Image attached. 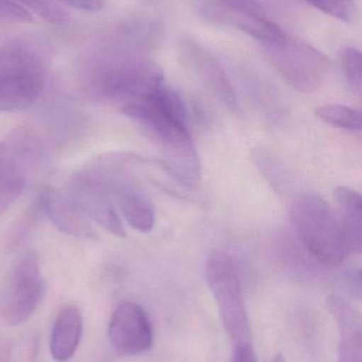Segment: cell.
I'll use <instances>...</instances> for the list:
<instances>
[{"instance_id": "cell-1", "label": "cell", "mask_w": 362, "mask_h": 362, "mask_svg": "<svg viewBox=\"0 0 362 362\" xmlns=\"http://www.w3.org/2000/svg\"><path fill=\"white\" fill-rule=\"evenodd\" d=\"M290 221L302 245L323 265H340L352 252L337 210L320 196L304 194L297 198Z\"/></svg>"}, {"instance_id": "cell-2", "label": "cell", "mask_w": 362, "mask_h": 362, "mask_svg": "<svg viewBox=\"0 0 362 362\" xmlns=\"http://www.w3.org/2000/svg\"><path fill=\"white\" fill-rule=\"evenodd\" d=\"M44 85V64L29 45L12 44L0 50V112L27 110Z\"/></svg>"}, {"instance_id": "cell-3", "label": "cell", "mask_w": 362, "mask_h": 362, "mask_svg": "<svg viewBox=\"0 0 362 362\" xmlns=\"http://www.w3.org/2000/svg\"><path fill=\"white\" fill-rule=\"evenodd\" d=\"M121 112L150 129L163 150L193 141L188 127V110L174 89L162 86L149 97L128 101Z\"/></svg>"}, {"instance_id": "cell-4", "label": "cell", "mask_w": 362, "mask_h": 362, "mask_svg": "<svg viewBox=\"0 0 362 362\" xmlns=\"http://www.w3.org/2000/svg\"><path fill=\"white\" fill-rule=\"evenodd\" d=\"M205 279L234 346L251 344L244 291L231 257L222 251L213 252L206 259Z\"/></svg>"}, {"instance_id": "cell-5", "label": "cell", "mask_w": 362, "mask_h": 362, "mask_svg": "<svg viewBox=\"0 0 362 362\" xmlns=\"http://www.w3.org/2000/svg\"><path fill=\"white\" fill-rule=\"evenodd\" d=\"M266 50L283 78L301 93H314L327 78L329 59L303 40L286 33L278 42L266 44Z\"/></svg>"}, {"instance_id": "cell-6", "label": "cell", "mask_w": 362, "mask_h": 362, "mask_svg": "<svg viewBox=\"0 0 362 362\" xmlns=\"http://www.w3.org/2000/svg\"><path fill=\"white\" fill-rule=\"evenodd\" d=\"M164 72L154 62L142 57L119 59L108 64L98 76L103 95L129 101L149 97L163 86Z\"/></svg>"}, {"instance_id": "cell-7", "label": "cell", "mask_w": 362, "mask_h": 362, "mask_svg": "<svg viewBox=\"0 0 362 362\" xmlns=\"http://www.w3.org/2000/svg\"><path fill=\"white\" fill-rule=\"evenodd\" d=\"M44 296V280L38 255L29 251L13 272L4 308V320L11 327L31 318Z\"/></svg>"}, {"instance_id": "cell-8", "label": "cell", "mask_w": 362, "mask_h": 362, "mask_svg": "<svg viewBox=\"0 0 362 362\" xmlns=\"http://www.w3.org/2000/svg\"><path fill=\"white\" fill-rule=\"evenodd\" d=\"M108 336L114 348L123 355L146 352L153 344L152 325L148 315L133 302H123L115 308Z\"/></svg>"}, {"instance_id": "cell-9", "label": "cell", "mask_w": 362, "mask_h": 362, "mask_svg": "<svg viewBox=\"0 0 362 362\" xmlns=\"http://www.w3.org/2000/svg\"><path fill=\"white\" fill-rule=\"evenodd\" d=\"M179 57L223 104L236 110L237 100L233 86L222 66L208 49L193 38L184 36L179 42Z\"/></svg>"}, {"instance_id": "cell-10", "label": "cell", "mask_w": 362, "mask_h": 362, "mask_svg": "<svg viewBox=\"0 0 362 362\" xmlns=\"http://www.w3.org/2000/svg\"><path fill=\"white\" fill-rule=\"evenodd\" d=\"M200 14L210 23L236 28L265 44L278 42L286 35V32L267 17L236 10L220 1L202 4Z\"/></svg>"}, {"instance_id": "cell-11", "label": "cell", "mask_w": 362, "mask_h": 362, "mask_svg": "<svg viewBox=\"0 0 362 362\" xmlns=\"http://www.w3.org/2000/svg\"><path fill=\"white\" fill-rule=\"evenodd\" d=\"M40 209L47 218L64 233L81 238H96L91 219L72 196L59 189H47L40 198Z\"/></svg>"}, {"instance_id": "cell-12", "label": "cell", "mask_w": 362, "mask_h": 362, "mask_svg": "<svg viewBox=\"0 0 362 362\" xmlns=\"http://www.w3.org/2000/svg\"><path fill=\"white\" fill-rule=\"evenodd\" d=\"M70 196L89 219L117 238H125V227L116 209L108 199L106 189L95 180L85 178L77 181Z\"/></svg>"}, {"instance_id": "cell-13", "label": "cell", "mask_w": 362, "mask_h": 362, "mask_svg": "<svg viewBox=\"0 0 362 362\" xmlns=\"http://www.w3.org/2000/svg\"><path fill=\"white\" fill-rule=\"evenodd\" d=\"M327 310L340 331L337 362H362V319L359 312L339 296L327 300Z\"/></svg>"}, {"instance_id": "cell-14", "label": "cell", "mask_w": 362, "mask_h": 362, "mask_svg": "<svg viewBox=\"0 0 362 362\" xmlns=\"http://www.w3.org/2000/svg\"><path fill=\"white\" fill-rule=\"evenodd\" d=\"M83 333V319L76 305H68L57 314L50 337V354L55 361L66 362L78 350Z\"/></svg>"}, {"instance_id": "cell-15", "label": "cell", "mask_w": 362, "mask_h": 362, "mask_svg": "<svg viewBox=\"0 0 362 362\" xmlns=\"http://www.w3.org/2000/svg\"><path fill=\"white\" fill-rule=\"evenodd\" d=\"M334 199L338 206V215L341 219L354 252L361 251V195L348 187H338L334 191Z\"/></svg>"}, {"instance_id": "cell-16", "label": "cell", "mask_w": 362, "mask_h": 362, "mask_svg": "<svg viewBox=\"0 0 362 362\" xmlns=\"http://www.w3.org/2000/svg\"><path fill=\"white\" fill-rule=\"evenodd\" d=\"M121 213L130 227L140 233H149L155 225V211L148 197L131 187L117 192Z\"/></svg>"}, {"instance_id": "cell-17", "label": "cell", "mask_w": 362, "mask_h": 362, "mask_svg": "<svg viewBox=\"0 0 362 362\" xmlns=\"http://www.w3.org/2000/svg\"><path fill=\"white\" fill-rule=\"evenodd\" d=\"M315 115L321 120L338 129L346 131H361V112L340 104H327L315 110Z\"/></svg>"}, {"instance_id": "cell-18", "label": "cell", "mask_w": 362, "mask_h": 362, "mask_svg": "<svg viewBox=\"0 0 362 362\" xmlns=\"http://www.w3.org/2000/svg\"><path fill=\"white\" fill-rule=\"evenodd\" d=\"M310 6L322 11L325 14L351 23L357 17V6L354 0H305Z\"/></svg>"}, {"instance_id": "cell-19", "label": "cell", "mask_w": 362, "mask_h": 362, "mask_svg": "<svg viewBox=\"0 0 362 362\" xmlns=\"http://www.w3.org/2000/svg\"><path fill=\"white\" fill-rule=\"evenodd\" d=\"M341 67L349 84L361 95L362 89L361 53L358 49L349 47L341 54Z\"/></svg>"}, {"instance_id": "cell-20", "label": "cell", "mask_w": 362, "mask_h": 362, "mask_svg": "<svg viewBox=\"0 0 362 362\" xmlns=\"http://www.w3.org/2000/svg\"><path fill=\"white\" fill-rule=\"evenodd\" d=\"M13 1V0H11ZM28 6L30 10L51 23H63L67 21L68 15L53 0H15Z\"/></svg>"}, {"instance_id": "cell-21", "label": "cell", "mask_w": 362, "mask_h": 362, "mask_svg": "<svg viewBox=\"0 0 362 362\" xmlns=\"http://www.w3.org/2000/svg\"><path fill=\"white\" fill-rule=\"evenodd\" d=\"M33 21L31 13L15 1L0 0V23H29Z\"/></svg>"}, {"instance_id": "cell-22", "label": "cell", "mask_w": 362, "mask_h": 362, "mask_svg": "<svg viewBox=\"0 0 362 362\" xmlns=\"http://www.w3.org/2000/svg\"><path fill=\"white\" fill-rule=\"evenodd\" d=\"M219 1L225 6L236 8V10L242 11V12L259 15V16H266L263 6L257 0H219Z\"/></svg>"}, {"instance_id": "cell-23", "label": "cell", "mask_w": 362, "mask_h": 362, "mask_svg": "<svg viewBox=\"0 0 362 362\" xmlns=\"http://www.w3.org/2000/svg\"><path fill=\"white\" fill-rule=\"evenodd\" d=\"M60 1L86 12H97L103 6L102 0H60Z\"/></svg>"}, {"instance_id": "cell-24", "label": "cell", "mask_w": 362, "mask_h": 362, "mask_svg": "<svg viewBox=\"0 0 362 362\" xmlns=\"http://www.w3.org/2000/svg\"><path fill=\"white\" fill-rule=\"evenodd\" d=\"M234 362H259L251 344L236 346Z\"/></svg>"}, {"instance_id": "cell-25", "label": "cell", "mask_w": 362, "mask_h": 362, "mask_svg": "<svg viewBox=\"0 0 362 362\" xmlns=\"http://www.w3.org/2000/svg\"><path fill=\"white\" fill-rule=\"evenodd\" d=\"M273 362H286V359L283 356V354L278 353V354H276V357H274Z\"/></svg>"}, {"instance_id": "cell-26", "label": "cell", "mask_w": 362, "mask_h": 362, "mask_svg": "<svg viewBox=\"0 0 362 362\" xmlns=\"http://www.w3.org/2000/svg\"><path fill=\"white\" fill-rule=\"evenodd\" d=\"M2 180H4V177H2V169L1 165H0V185H1Z\"/></svg>"}]
</instances>
